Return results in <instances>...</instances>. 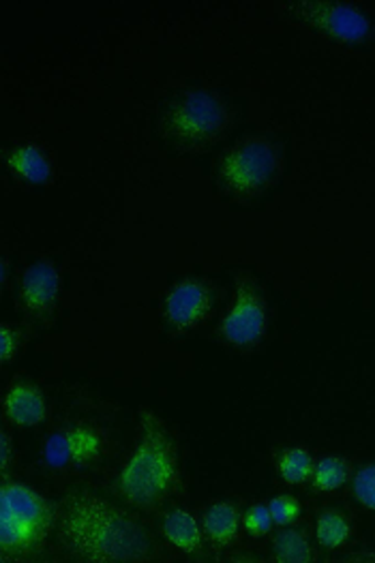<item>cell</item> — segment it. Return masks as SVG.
<instances>
[{"mask_svg":"<svg viewBox=\"0 0 375 563\" xmlns=\"http://www.w3.org/2000/svg\"><path fill=\"white\" fill-rule=\"evenodd\" d=\"M350 463L341 456H324L316 463L311 474V486L316 493H334L350 481Z\"/></svg>","mask_w":375,"mask_h":563,"instance_id":"cell-18","label":"cell"},{"mask_svg":"<svg viewBox=\"0 0 375 563\" xmlns=\"http://www.w3.org/2000/svg\"><path fill=\"white\" fill-rule=\"evenodd\" d=\"M273 558L279 563H311L316 560L313 547L298 529L286 527L273 538Z\"/></svg>","mask_w":375,"mask_h":563,"instance_id":"cell-16","label":"cell"},{"mask_svg":"<svg viewBox=\"0 0 375 563\" xmlns=\"http://www.w3.org/2000/svg\"><path fill=\"white\" fill-rule=\"evenodd\" d=\"M268 510L273 515V521L279 527H290L300 517V501L293 495H277L268 501Z\"/></svg>","mask_w":375,"mask_h":563,"instance_id":"cell-21","label":"cell"},{"mask_svg":"<svg viewBox=\"0 0 375 563\" xmlns=\"http://www.w3.org/2000/svg\"><path fill=\"white\" fill-rule=\"evenodd\" d=\"M58 540L74 558L88 563L146 562L155 551L144 525L92 493H74L63 501Z\"/></svg>","mask_w":375,"mask_h":563,"instance_id":"cell-1","label":"cell"},{"mask_svg":"<svg viewBox=\"0 0 375 563\" xmlns=\"http://www.w3.org/2000/svg\"><path fill=\"white\" fill-rule=\"evenodd\" d=\"M2 416L20 429L43 424L47 418V399L42 388L29 379H15L2 397Z\"/></svg>","mask_w":375,"mask_h":563,"instance_id":"cell-11","label":"cell"},{"mask_svg":"<svg viewBox=\"0 0 375 563\" xmlns=\"http://www.w3.org/2000/svg\"><path fill=\"white\" fill-rule=\"evenodd\" d=\"M268 302L266 296L250 275L236 277L234 296L225 309L217 334L219 339L234 350H255L268 332Z\"/></svg>","mask_w":375,"mask_h":563,"instance_id":"cell-6","label":"cell"},{"mask_svg":"<svg viewBox=\"0 0 375 563\" xmlns=\"http://www.w3.org/2000/svg\"><path fill=\"white\" fill-rule=\"evenodd\" d=\"M22 347V332L11 323H0V363L9 364Z\"/></svg>","mask_w":375,"mask_h":563,"instance_id":"cell-22","label":"cell"},{"mask_svg":"<svg viewBox=\"0 0 375 563\" xmlns=\"http://www.w3.org/2000/svg\"><path fill=\"white\" fill-rule=\"evenodd\" d=\"M11 456H13V452H11V438H9L7 431H2L0 433V472H2V476L9 474Z\"/></svg>","mask_w":375,"mask_h":563,"instance_id":"cell-23","label":"cell"},{"mask_svg":"<svg viewBox=\"0 0 375 563\" xmlns=\"http://www.w3.org/2000/svg\"><path fill=\"white\" fill-rule=\"evenodd\" d=\"M243 527V515L232 501H214L205 512L202 529L217 549H228L239 538Z\"/></svg>","mask_w":375,"mask_h":563,"instance_id":"cell-13","label":"cell"},{"mask_svg":"<svg viewBox=\"0 0 375 563\" xmlns=\"http://www.w3.org/2000/svg\"><path fill=\"white\" fill-rule=\"evenodd\" d=\"M277 146L262 135L245 137L228 148L217 162V180L234 198L251 200L264 194L277 178Z\"/></svg>","mask_w":375,"mask_h":563,"instance_id":"cell-5","label":"cell"},{"mask_svg":"<svg viewBox=\"0 0 375 563\" xmlns=\"http://www.w3.org/2000/svg\"><path fill=\"white\" fill-rule=\"evenodd\" d=\"M162 533L172 547H176L187 555H196L202 551V542H205L202 525L198 523V519L187 510L176 508L167 512L162 523Z\"/></svg>","mask_w":375,"mask_h":563,"instance_id":"cell-14","label":"cell"},{"mask_svg":"<svg viewBox=\"0 0 375 563\" xmlns=\"http://www.w3.org/2000/svg\"><path fill=\"white\" fill-rule=\"evenodd\" d=\"M288 13L302 26L343 45H359L372 37L374 24L367 13L350 2L298 0L286 4Z\"/></svg>","mask_w":375,"mask_h":563,"instance_id":"cell-7","label":"cell"},{"mask_svg":"<svg viewBox=\"0 0 375 563\" xmlns=\"http://www.w3.org/2000/svg\"><path fill=\"white\" fill-rule=\"evenodd\" d=\"M180 484L178 450L164 420L140 411V442L114 481L117 495L137 510L159 508Z\"/></svg>","mask_w":375,"mask_h":563,"instance_id":"cell-2","label":"cell"},{"mask_svg":"<svg viewBox=\"0 0 375 563\" xmlns=\"http://www.w3.org/2000/svg\"><path fill=\"white\" fill-rule=\"evenodd\" d=\"M103 452V438L99 431L71 424L65 429H58L43 443V461L47 467L54 470H69V467H82L99 459Z\"/></svg>","mask_w":375,"mask_h":563,"instance_id":"cell-9","label":"cell"},{"mask_svg":"<svg viewBox=\"0 0 375 563\" xmlns=\"http://www.w3.org/2000/svg\"><path fill=\"white\" fill-rule=\"evenodd\" d=\"M4 163H7L9 172L26 185H45L52 178V163L43 153L42 146L33 144V142L13 146L7 153Z\"/></svg>","mask_w":375,"mask_h":563,"instance_id":"cell-12","label":"cell"},{"mask_svg":"<svg viewBox=\"0 0 375 563\" xmlns=\"http://www.w3.org/2000/svg\"><path fill=\"white\" fill-rule=\"evenodd\" d=\"M60 294V275L47 260L31 264L20 279V307L31 320H47L54 316Z\"/></svg>","mask_w":375,"mask_h":563,"instance_id":"cell-10","label":"cell"},{"mask_svg":"<svg viewBox=\"0 0 375 563\" xmlns=\"http://www.w3.org/2000/svg\"><path fill=\"white\" fill-rule=\"evenodd\" d=\"M58 523L56 506L24 483L0 486V560L24 562L37 558Z\"/></svg>","mask_w":375,"mask_h":563,"instance_id":"cell-3","label":"cell"},{"mask_svg":"<svg viewBox=\"0 0 375 563\" xmlns=\"http://www.w3.org/2000/svg\"><path fill=\"white\" fill-rule=\"evenodd\" d=\"M273 515L268 510V504H253L243 515V527L250 533L251 538H262L268 536L273 529Z\"/></svg>","mask_w":375,"mask_h":563,"instance_id":"cell-20","label":"cell"},{"mask_svg":"<svg viewBox=\"0 0 375 563\" xmlns=\"http://www.w3.org/2000/svg\"><path fill=\"white\" fill-rule=\"evenodd\" d=\"M352 493H354V499L375 512V463L370 465H363L354 478H352Z\"/></svg>","mask_w":375,"mask_h":563,"instance_id":"cell-19","label":"cell"},{"mask_svg":"<svg viewBox=\"0 0 375 563\" xmlns=\"http://www.w3.org/2000/svg\"><path fill=\"white\" fill-rule=\"evenodd\" d=\"M275 467H277V474L284 483L300 486V484L311 481L316 461H313V456L307 448L294 445V448H286L277 454Z\"/></svg>","mask_w":375,"mask_h":563,"instance_id":"cell-15","label":"cell"},{"mask_svg":"<svg viewBox=\"0 0 375 563\" xmlns=\"http://www.w3.org/2000/svg\"><path fill=\"white\" fill-rule=\"evenodd\" d=\"M230 124L225 101L212 90H189L169 103L162 129L167 140L180 148L200 151L214 144Z\"/></svg>","mask_w":375,"mask_h":563,"instance_id":"cell-4","label":"cell"},{"mask_svg":"<svg viewBox=\"0 0 375 563\" xmlns=\"http://www.w3.org/2000/svg\"><path fill=\"white\" fill-rule=\"evenodd\" d=\"M214 307L209 282L187 277L174 283L164 298V320L172 332H189L207 322Z\"/></svg>","mask_w":375,"mask_h":563,"instance_id":"cell-8","label":"cell"},{"mask_svg":"<svg viewBox=\"0 0 375 563\" xmlns=\"http://www.w3.org/2000/svg\"><path fill=\"white\" fill-rule=\"evenodd\" d=\"M352 536V523L345 515L327 510L316 521V540L324 551L341 549Z\"/></svg>","mask_w":375,"mask_h":563,"instance_id":"cell-17","label":"cell"}]
</instances>
